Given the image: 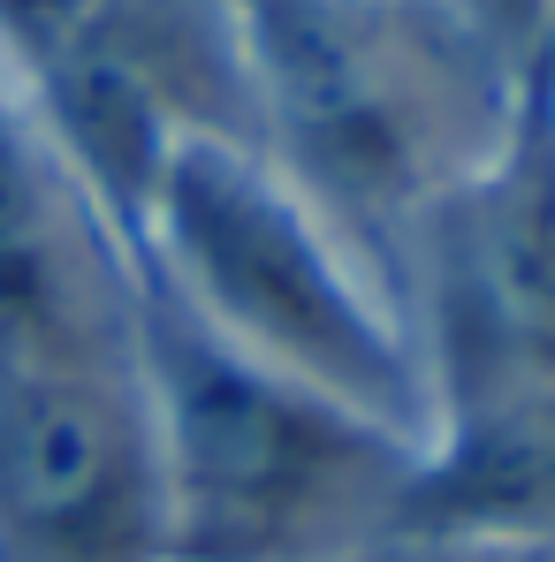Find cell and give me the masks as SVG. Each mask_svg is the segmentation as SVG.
<instances>
[{
    "mask_svg": "<svg viewBox=\"0 0 555 562\" xmlns=\"http://www.w3.org/2000/svg\"><path fill=\"white\" fill-rule=\"evenodd\" d=\"M160 562H335L396 532L419 449L267 373L184 304L145 319Z\"/></svg>",
    "mask_w": 555,
    "mask_h": 562,
    "instance_id": "cell-1",
    "label": "cell"
},
{
    "mask_svg": "<svg viewBox=\"0 0 555 562\" xmlns=\"http://www.w3.org/2000/svg\"><path fill=\"white\" fill-rule=\"evenodd\" d=\"M137 236L160 244L184 304L206 335L259 358L388 434L426 426V380L358 289L351 259L328 244L304 190L259 168L236 137L184 130L160 160Z\"/></svg>",
    "mask_w": 555,
    "mask_h": 562,
    "instance_id": "cell-2",
    "label": "cell"
},
{
    "mask_svg": "<svg viewBox=\"0 0 555 562\" xmlns=\"http://www.w3.org/2000/svg\"><path fill=\"white\" fill-rule=\"evenodd\" d=\"M259 106L281 130L304 190L343 213H403L442 198L434 61L366 15V0H229Z\"/></svg>",
    "mask_w": 555,
    "mask_h": 562,
    "instance_id": "cell-3",
    "label": "cell"
},
{
    "mask_svg": "<svg viewBox=\"0 0 555 562\" xmlns=\"http://www.w3.org/2000/svg\"><path fill=\"white\" fill-rule=\"evenodd\" d=\"M0 562H160V464L130 358L0 366Z\"/></svg>",
    "mask_w": 555,
    "mask_h": 562,
    "instance_id": "cell-4",
    "label": "cell"
},
{
    "mask_svg": "<svg viewBox=\"0 0 555 562\" xmlns=\"http://www.w3.org/2000/svg\"><path fill=\"white\" fill-rule=\"evenodd\" d=\"M442 335L457 403L555 387V114L541 106L487 176L442 190Z\"/></svg>",
    "mask_w": 555,
    "mask_h": 562,
    "instance_id": "cell-5",
    "label": "cell"
},
{
    "mask_svg": "<svg viewBox=\"0 0 555 562\" xmlns=\"http://www.w3.org/2000/svg\"><path fill=\"white\" fill-rule=\"evenodd\" d=\"M107 213L0 69V366L122 358Z\"/></svg>",
    "mask_w": 555,
    "mask_h": 562,
    "instance_id": "cell-6",
    "label": "cell"
},
{
    "mask_svg": "<svg viewBox=\"0 0 555 562\" xmlns=\"http://www.w3.org/2000/svg\"><path fill=\"white\" fill-rule=\"evenodd\" d=\"M107 0H0V69H46L69 38H85Z\"/></svg>",
    "mask_w": 555,
    "mask_h": 562,
    "instance_id": "cell-7",
    "label": "cell"
},
{
    "mask_svg": "<svg viewBox=\"0 0 555 562\" xmlns=\"http://www.w3.org/2000/svg\"><path fill=\"white\" fill-rule=\"evenodd\" d=\"M471 8H479L502 38H525V31L541 23V8H548V0H471Z\"/></svg>",
    "mask_w": 555,
    "mask_h": 562,
    "instance_id": "cell-8",
    "label": "cell"
},
{
    "mask_svg": "<svg viewBox=\"0 0 555 562\" xmlns=\"http://www.w3.org/2000/svg\"><path fill=\"white\" fill-rule=\"evenodd\" d=\"M434 555H380V562H518V548H464V540H426Z\"/></svg>",
    "mask_w": 555,
    "mask_h": 562,
    "instance_id": "cell-9",
    "label": "cell"
},
{
    "mask_svg": "<svg viewBox=\"0 0 555 562\" xmlns=\"http://www.w3.org/2000/svg\"><path fill=\"white\" fill-rule=\"evenodd\" d=\"M518 562H555V540H533V548H518Z\"/></svg>",
    "mask_w": 555,
    "mask_h": 562,
    "instance_id": "cell-10",
    "label": "cell"
}]
</instances>
